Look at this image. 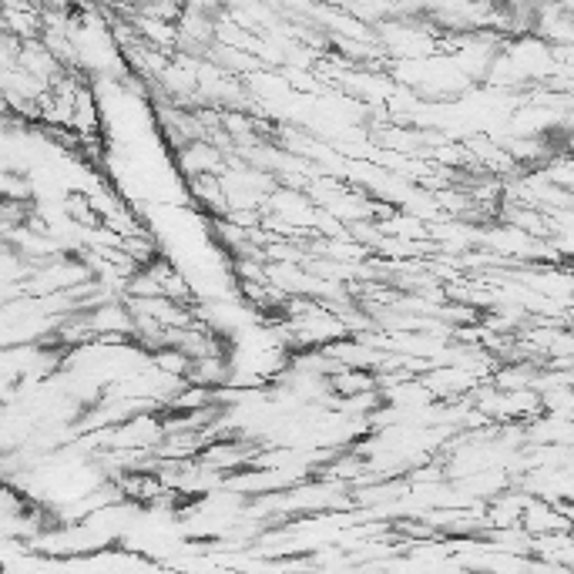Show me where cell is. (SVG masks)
I'll return each instance as SVG.
<instances>
[]
</instances>
